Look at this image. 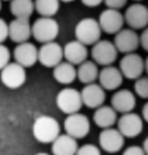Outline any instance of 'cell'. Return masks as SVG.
Wrapping results in <instances>:
<instances>
[{
    "mask_svg": "<svg viewBox=\"0 0 148 155\" xmlns=\"http://www.w3.org/2000/svg\"><path fill=\"white\" fill-rule=\"evenodd\" d=\"M56 106L61 112L70 115L79 112L82 108V99L81 93L74 87H65L60 90V93L56 97Z\"/></svg>",
    "mask_w": 148,
    "mask_h": 155,
    "instance_id": "8992f818",
    "label": "cell"
},
{
    "mask_svg": "<svg viewBox=\"0 0 148 155\" xmlns=\"http://www.w3.org/2000/svg\"><path fill=\"white\" fill-rule=\"evenodd\" d=\"M144 72H147V74H148V58L144 60Z\"/></svg>",
    "mask_w": 148,
    "mask_h": 155,
    "instance_id": "8d00e7d4",
    "label": "cell"
},
{
    "mask_svg": "<svg viewBox=\"0 0 148 155\" xmlns=\"http://www.w3.org/2000/svg\"><path fill=\"white\" fill-rule=\"evenodd\" d=\"M139 46H142V48L148 52V26L143 29L142 34L139 35Z\"/></svg>",
    "mask_w": 148,
    "mask_h": 155,
    "instance_id": "1f68e13d",
    "label": "cell"
},
{
    "mask_svg": "<svg viewBox=\"0 0 148 155\" xmlns=\"http://www.w3.org/2000/svg\"><path fill=\"white\" fill-rule=\"evenodd\" d=\"M61 128L55 117L48 115L38 116L33 124V136L40 143H52L61 134Z\"/></svg>",
    "mask_w": 148,
    "mask_h": 155,
    "instance_id": "6da1fadb",
    "label": "cell"
},
{
    "mask_svg": "<svg viewBox=\"0 0 148 155\" xmlns=\"http://www.w3.org/2000/svg\"><path fill=\"white\" fill-rule=\"evenodd\" d=\"M134 93L139 98L148 99V77H139L134 84Z\"/></svg>",
    "mask_w": 148,
    "mask_h": 155,
    "instance_id": "4316f807",
    "label": "cell"
},
{
    "mask_svg": "<svg viewBox=\"0 0 148 155\" xmlns=\"http://www.w3.org/2000/svg\"><path fill=\"white\" fill-rule=\"evenodd\" d=\"M140 117L143 119V121L144 123H148V102L146 103L144 106H143V108H142V115H140Z\"/></svg>",
    "mask_w": 148,
    "mask_h": 155,
    "instance_id": "e575fe53",
    "label": "cell"
},
{
    "mask_svg": "<svg viewBox=\"0 0 148 155\" xmlns=\"http://www.w3.org/2000/svg\"><path fill=\"white\" fill-rule=\"evenodd\" d=\"M63 54L65 61L73 64V65H79L87 60L88 56V48L83 43L78 41H70L63 47Z\"/></svg>",
    "mask_w": 148,
    "mask_h": 155,
    "instance_id": "ffe728a7",
    "label": "cell"
},
{
    "mask_svg": "<svg viewBox=\"0 0 148 155\" xmlns=\"http://www.w3.org/2000/svg\"><path fill=\"white\" fill-rule=\"evenodd\" d=\"M35 155H50V154H47V153H38V154H35Z\"/></svg>",
    "mask_w": 148,
    "mask_h": 155,
    "instance_id": "f35d334b",
    "label": "cell"
},
{
    "mask_svg": "<svg viewBox=\"0 0 148 155\" xmlns=\"http://www.w3.org/2000/svg\"><path fill=\"white\" fill-rule=\"evenodd\" d=\"M135 106H137L135 94L127 89L116 90V93L111 98V107L117 114L133 112Z\"/></svg>",
    "mask_w": 148,
    "mask_h": 155,
    "instance_id": "2e32d148",
    "label": "cell"
},
{
    "mask_svg": "<svg viewBox=\"0 0 148 155\" xmlns=\"http://www.w3.org/2000/svg\"><path fill=\"white\" fill-rule=\"evenodd\" d=\"M8 63H11V51L7 46L0 43V71H2Z\"/></svg>",
    "mask_w": 148,
    "mask_h": 155,
    "instance_id": "f1b7e54d",
    "label": "cell"
},
{
    "mask_svg": "<svg viewBox=\"0 0 148 155\" xmlns=\"http://www.w3.org/2000/svg\"><path fill=\"white\" fill-rule=\"evenodd\" d=\"M0 81L8 89H18L26 82V71L20 64L8 63L0 71Z\"/></svg>",
    "mask_w": 148,
    "mask_h": 155,
    "instance_id": "ba28073f",
    "label": "cell"
},
{
    "mask_svg": "<svg viewBox=\"0 0 148 155\" xmlns=\"http://www.w3.org/2000/svg\"><path fill=\"white\" fill-rule=\"evenodd\" d=\"M13 58L17 64H20L26 69V68L33 67L38 61V48L35 45L30 43L29 41L18 43L13 51Z\"/></svg>",
    "mask_w": 148,
    "mask_h": 155,
    "instance_id": "e0dca14e",
    "label": "cell"
},
{
    "mask_svg": "<svg viewBox=\"0 0 148 155\" xmlns=\"http://www.w3.org/2000/svg\"><path fill=\"white\" fill-rule=\"evenodd\" d=\"M125 22L133 30H140L148 26V7L140 3H134L127 7L124 15Z\"/></svg>",
    "mask_w": 148,
    "mask_h": 155,
    "instance_id": "7c38bea8",
    "label": "cell"
},
{
    "mask_svg": "<svg viewBox=\"0 0 148 155\" xmlns=\"http://www.w3.org/2000/svg\"><path fill=\"white\" fill-rule=\"evenodd\" d=\"M117 129L125 138H135L143 132L144 121L140 117V115L135 112L122 114L117 119Z\"/></svg>",
    "mask_w": 148,
    "mask_h": 155,
    "instance_id": "52a82bcc",
    "label": "cell"
},
{
    "mask_svg": "<svg viewBox=\"0 0 148 155\" xmlns=\"http://www.w3.org/2000/svg\"><path fill=\"white\" fill-rule=\"evenodd\" d=\"M101 29L99 26L98 20L92 17H86L78 21L76 28H74V35L76 41L83 43L85 46H92L101 37Z\"/></svg>",
    "mask_w": 148,
    "mask_h": 155,
    "instance_id": "3957f363",
    "label": "cell"
},
{
    "mask_svg": "<svg viewBox=\"0 0 148 155\" xmlns=\"http://www.w3.org/2000/svg\"><path fill=\"white\" fill-rule=\"evenodd\" d=\"M64 60L63 47L57 42L43 43L38 48V61L46 68H55Z\"/></svg>",
    "mask_w": 148,
    "mask_h": 155,
    "instance_id": "9c48e42d",
    "label": "cell"
},
{
    "mask_svg": "<svg viewBox=\"0 0 148 155\" xmlns=\"http://www.w3.org/2000/svg\"><path fill=\"white\" fill-rule=\"evenodd\" d=\"M64 129L66 134L76 138L77 141L82 140L88 134V132L91 129L90 119L86 115L79 114V112L70 114L64 120Z\"/></svg>",
    "mask_w": 148,
    "mask_h": 155,
    "instance_id": "277c9868",
    "label": "cell"
},
{
    "mask_svg": "<svg viewBox=\"0 0 148 155\" xmlns=\"http://www.w3.org/2000/svg\"><path fill=\"white\" fill-rule=\"evenodd\" d=\"M142 149H143V151L146 153V155H148V137L143 141V146H142Z\"/></svg>",
    "mask_w": 148,
    "mask_h": 155,
    "instance_id": "d590c367",
    "label": "cell"
},
{
    "mask_svg": "<svg viewBox=\"0 0 148 155\" xmlns=\"http://www.w3.org/2000/svg\"><path fill=\"white\" fill-rule=\"evenodd\" d=\"M31 37V24L29 18H14L8 24V38L14 43L27 42Z\"/></svg>",
    "mask_w": 148,
    "mask_h": 155,
    "instance_id": "d6986e66",
    "label": "cell"
},
{
    "mask_svg": "<svg viewBox=\"0 0 148 155\" xmlns=\"http://www.w3.org/2000/svg\"><path fill=\"white\" fill-rule=\"evenodd\" d=\"M117 119H118V116H117L116 111L111 106H105V104L98 107L92 116L94 124H96V127L101 129L112 128L117 123Z\"/></svg>",
    "mask_w": 148,
    "mask_h": 155,
    "instance_id": "7402d4cb",
    "label": "cell"
},
{
    "mask_svg": "<svg viewBox=\"0 0 148 155\" xmlns=\"http://www.w3.org/2000/svg\"><path fill=\"white\" fill-rule=\"evenodd\" d=\"M82 4L86 7H88V8H95V7H98L100 5V4L103 3V0H81Z\"/></svg>",
    "mask_w": 148,
    "mask_h": 155,
    "instance_id": "836d02e7",
    "label": "cell"
},
{
    "mask_svg": "<svg viewBox=\"0 0 148 155\" xmlns=\"http://www.w3.org/2000/svg\"><path fill=\"white\" fill-rule=\"evenodd\" d=\"M5 2H8V0H5ZM9 2H11V0H9Z\"/></svg>",
    "mask_w": 148,
    "mask_h": 155,
    "instance_id": "b9f144b4",
    "label": "cell"
},
{
    "mask_svg": "<svg viewBox=\"0 0 148 155\" xmlns=\"http://www.w3.org/2000/svg\"><path fill=\"white\" fill-rule=\"evenodd\" d=\"M99 85L105 90H118L120 86L124 82V76L121 74V72L118 68L113 67V65H108V67H103L101 71H99Z\"/></svg>",
    "mask_w": 148,
    "mask_h": 155,
    "instance_id": "ac0fdd59",
    "label": "cell"
},
{
    "mask_svg": "<svg viewBox=\"0 0 148 155\" xmlns=\"http://www.w3.org/2000/svg\"><path fill=\"white\" fill-rule=\"evenodd\" d=\"M118 56V51L111 41H98L95 45H92L91 48V58L92 61L96 65L101 67H108L112 65L117 60Z\"/></svg>",
    "mask_w": 148,
    "mask_h": 155,
    "instance_id": "5b68a950",
    "label": "cell"
},
{
    "mask_svg": "<svg viewBox=\"0 0 148 155\" xmlns=\"http://www.w3.org/2000/svg\"><path fill=\"white\" fill-rule=\"evenodd\" d=\"M52 155H76L78 150L77 140L69 134H60L52 142Z\"/></svg>",
    "mask_w": 148,
    "mask_h": 155,
    "instance_id": "44dd1931",
    "label": "cell"
},
{
    "mask_svg": "<svg viewBox=\"0 0 148 155\" xmlns=\"http://www.w3.org/2000/svg\"><path fill=\"white\" fill-rule=\"evenodd\" d=\"M99 76V68L92 60H86L81 63L77 69V78L83 85L94 84L98 81Z\"/></svg>",
    "mask_w": 148,
    "mask_h": 155,
    "instance_id": "cb8c5ba5",
    "label": "cell"
},
{
    "mask_svg": "<svg viewBox=\"0 0 148 155\" xmlns=\"http://www.w3.org/2000/svg\"><path fill=\"white\" fill-rule=\"evenodd\" d=\"M120 72L125 78L137 80L142 77L144 72V60L137 52L125 54V56L120 61Z\"/></svg>",
    "mask_w": 148,
    "mask_h": 155,
    "instance_id": "30bf717a",
    "label": "cell"
},
{
    "mask_svg": "<svg viewBox=\"0 0 148 155\" xmlns=\"http://www.w3.org/2000/svg\"><path fill=\"white\" fill-rule=\"evenodd\" d=\"M60 0H34V11L40 17H53L60 9Z\"/></svg>",
    "mask_w": 148,
    "mask_h": 155,
    "instance_id": "484cf974",
    "label": "cell"
},
{
    "mask_svg": "<svg viewBox=\"0 0 148 155\" xmlns=\"http://www.w3.org/2000/svg\"><path fill=\"white\" fill-rule=\"evenodd\" d=\"M134 2H140V0H134Z\"/></svg>",
    "mask_w": 148,
    "mask_h": 155,
    "instance_id": "60d3db41",
    "label": "cell"
},
{
    "mask_svg": "<svg viewBox=\"0 0 148 155\" xmlns=\"http://www.w3.org/2000/svg\"><path fill=\"white\" fill-rule=\"evenodd\" d=\"M98 22L101 31L107 34H116L124 28L125 20H124V15L120 11L107 8L100 13Z\"/></svg>",
    "mask_w": 148,
    "mask_h": 155,
    "instance_id": "4fadbf2b",
    "label": "cell"
},
{
    "mask_svg": "<svg viewBox=\"0 0 148 155\" xmlns=\"http://www.w3.org/2000/svg\"><path fill=\"white\" fill-rule=\"evenodd\" d=\"M8 38V24L5 20L0 18V43H3Z\"/></svg>",
    "mask_w": 148,
    "mask_h": 155,
    "instance_id": "d6a6232c",
    "label": "cell"
},
{
    "mask_svg": "<svg viewBox=\"0 0 148 155\" xmlns=\"http://www.w3.org/2000/svg\"><path fill=\"white\" fill-rule=\"evenodd\" d=\"M81 99L82 104L88 107V108L96 110L98 107L103 106L105 102V90H104L99 84H88L85 85V87L81 90Z\"/></svg>",
    "mask_w": 148,
    "mask_h": 155,
    "instance_id": "9a60e30c",
    "label": "cell"
},
{
    "mask_svg": "<svg viewBox=\"0 0 148 155\" xmlns=\"http://www.w3.org/2000/svg\"><path fill=\"white\" fill-rule=\"evenodd\" d=\"M122 155H146V153L143 151L142 146H129L125 149Z\"/></svg>",
    "mask_w": 148,
    "mask_h": 155,
    "instance_id": "4dcf8cb0",
    "label": "cell"
},
{
    "mask_svg": "<svg viewBox=\"0 0 148 155\" xmlns=\"http://www.w3.org/2000/svg\"><path fill=\"white\" fill-rule=\"evenodd\" d=\"M113 45L118 52L131 54L135 52L139 47V35L133 29H121L118 33L114 34V42Z\"/></svg>",
    "mask_w": 148,
    "mask_h": 155,
    "instance_id": "5bb4252c",
    "label": "cell"
},
{
    "mask_svg": "<svg viewBox=\"0 0 148 155\" xmlns=\"http://www.w3.org/2000/svg\"><path fill=\"white\" fill-rule=\"evenodd\" d=\"M76 155H101V150L96 145L86 143L78 147Z\"/></svg>",
    "mask_w": 148,
    "mask_h": 155,
    "instance_id": "83f0119b",
    "label": "cell"
},
{
    "mask_svg": "<svg viewBox=\"0 0 148 155\" xmlns=\"http://www.w3.org/2000/svg\"><path fill=\"white\" fill-rule=\"evenodd\" d=\"M53 72V78L61 85H70L73 84L77 78V68L76 65L68 63V61H61L57 64L55 68H52Z\"/></svg>",
    "mask_w": 148,
    "mask_h": 155,
    "instance_id": "603a6c76",
    "label": "cell"
},
{
    "mask_svg": "<svg viewBox=\"0 0 148 155\" xmlns=\"http://www.w3.org/2000/svg\"><path fill=\"white\" fill-rule=\"evenodd\" d=\"M60 33V25L53 17H39L31 25V35L39 43L53 42Z\"/></svg>",
    "mask_w": 148,
    "mask_h": 155,
    "instance_id": "7a4b0ae2",
    "label": "cell"
},
{
    "mask_svg": "<svg viewBox=\"0 0 148 155\" xmlns=\"http://www.w3.org/2000/svg\"><path fill=\"white\" fill-rule=\"evenodd\" d=\"M0 11H2V0H0Z\"/></svg>",
    "mask_w": 148,
    "mask_h": 155,
    "instance_id": "ab89813d",
    "label": "cell"
},
{
    "mask_svg": "<svg viewBox=\"0 0 148 155\" xmlns=\"http://www.w3.org/2000/svg\"><path fill=\"white\" fill-rule=\"evenodd\" d=\"M125 145V137L117 128L103 129L99 134V149L109 154L118 153Z\"/></svg>",
    "mask_w": 148,
    "mask_h": 155,
    "instance_id": "8fae6325",
    "label": "cell"
},
{
    "mask_svg": "<svg viewBox=\"0 0 148 155\" xmlns=\"http://www.w3.org/2000/svg\"><path fill=\"white\" fill-rule=\"evenodd\" d=\"M60 2H64V3H72L74 0H60Z\"/></svg>",
    "mask_w": 148,
    "mask_h": 155,
    "instance_id": "74e56055",
    "label": "cell"
},
{
    "mask_svg": "<svg viewBox=\"0 0 148 155\" xmlns=\"http://www.w3.org/2000/svg\"><path fill=\"white\" fill-rule=\"evenodd\" d=\"M103 3L107 5L109 9H117L120 11L121 8H124L127 4V0H103Z\"/></svg>",
    "mask_w": 148,
    "mask_h": 155,
    "instance_id": "f546056e",
    "label": "cell"
},
{
    "mask_svg": "<svg viewBox=\"0 0 148 155\" xmlns=\"http://www.w3.org/2000/svg\"><path fill=\"white\" fill-rule=\"evenodd\" d=\"M9 9L14 18H30L34 12V0H11Z\"/></svg>",
    "mask_w": 148,
    "mask_h": 155,
    "instance_id": "d4e9b609",
    "label": "cell"
}]
</instances>
